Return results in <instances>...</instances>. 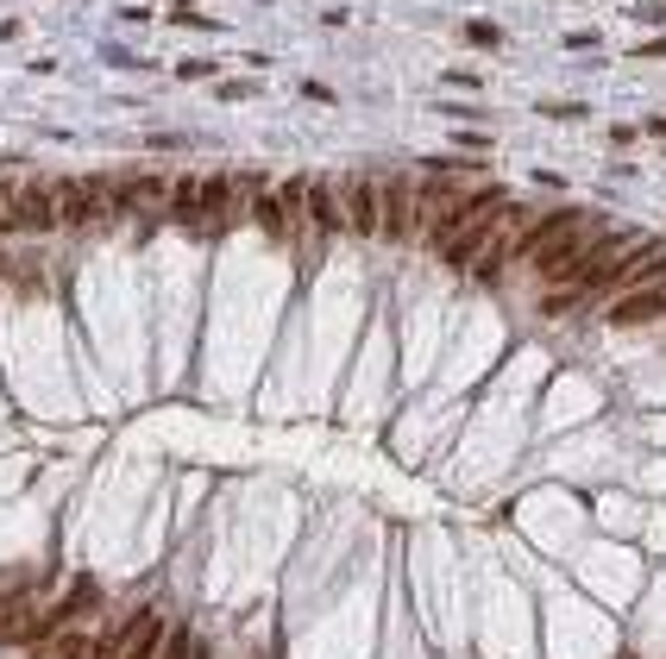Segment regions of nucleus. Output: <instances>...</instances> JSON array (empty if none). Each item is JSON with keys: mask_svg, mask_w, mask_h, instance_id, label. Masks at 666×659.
Here are the masks:
<instances>
[{"mask_svg": "<svg viewBox=\"0 0 666 659\" xmlns=\"http://www.w3.org/2000/svg\"><path fill=\"white\" fill-rule=\"evenodd\" d=\"M503 220H510V202H503V207H485L478 220H465V227L440 245V264H447V271H472V264L497 245V227H503Z\"/></svg>", "mask_w": 666, "mask_h": 659, "instance_id": "nucleus-1", "label": "nucleus"}, {"mask_svg": "<svg viewBox=\"0 0 666 659\" xmlns=\"http://www.w3.org/2000/svg\"><path fill=\"white\" fill-rule=\"evenodd\" d=\"M503 202H510V195H503V182H485V189H465V195H453L447 207H435V214L421 220V232H428L435 245H447V239H453V232L465 227V220H478L485 207H503Z\"/></svg>", "mask_w": 666, "mask_h": 659, "instance_id": "nucleus-2", "label": "nucleus"}, {"mask_svg": "<svg viewBox=\"0 0 666 659\" xmlns=\"http://www.w3.org/2000/svg\"><path fill=\"white\" fill-rule=\"evenodd\" d=\"M340 207H346V227L359 239H384V177H346Z\"/></svg>", "mask_w": 666, "mask_h": 659, "instance_id": "nucleus-3", "label": "nucleus"}, {"mask_svg": "<svg viewBox=\"0 0 666 659\" xmlns=\"http://www.w3.org/2000/svg\"><path fill=\"white\" fill-rule=\"evenodd\" d=\"M107 177H70L57 182V214H63V227H95L107 220Z\"/></svg>", "mask_w": 666, "mask_h": 659, "instance_id": "nucleus-4", "label": "nucleus"}, {"mask_svg": "<svg viewBox=\"0 0 666 659\" xmlns=\"http://www.w3.org/2000/svg\"><path fill=\"white\" fill-rule=\"evenodd\" d=\"M591 239H597V232H591L585 220H579V227H566L560 239H554V245H547V252L535 257L540 283H579V271H585V252H591Z\"/></svg>", "mask_w": 666, "mask_h": 659, "instance_id": "nucleus-5", "label": "nucleus"}, {"mask_svg": "<svg viewBox=\"0 0 666 659\" xmlns=\"http://www.w3.org/2000/svg\"><path fill=\"white\" fill-rule=\"evenodd\" d=\"M415 220H421V207H415V182L409 177H384V239L390 245H409Z\"/></svg>", "mask_w": 666, "mask_h": 659, "instance_id": "nucleus-6", "label": "nucleus"}, {"mask_svg": "<svg viewBox=\"0 0 666 659\" xmlns=\"http://www.w3.org/2000/svg\"><path fill=\"white\" fill-rule=\"evenodd\" d=\"M51 227H63L57 189L51 182H26V189L13 195V232H51Z\"/></svg>", "mask_w": 666, "mask_h": 659, "instance_id": "nucleus-7", "label": "nucleus"}, {"mask_svg": "<svg viewBox=\"0 0 666 659\" xmlns=\"http://www.w3.org/2000/svg\"><path fill=\"white\" fill-rule=\"evenodd\" d=\"M654 277H666V239H647V245H635V252L622 257V277H616V289L629 296V289H647Z\"/></svg>", "mask_w": 666, "mask_h": 659, "instance_id": "nucleus-8", "label": "nucleus"}, {"mask_svg": "<svg viewBox=\"0 0 666 659\" xmlns=\"http://www.w3.org/2000/svg\"><path fill=\"white\" fill-rule=\"evenodd\" d=\"M145 202H170V182L164 177H127L107 189V214H139Z\"/></svg>", "mask_w": 666, "mask_h": 659, "instance_id": "nucleus-9", "label": "nucleus"}, {"mask_svg": "<svg viewBox=\"0 0 666 659\" xmlns=\"http://www.w3.org/2000/svg\"><path fill=\"white\" fill-rule=\"evenodd\" d=\"M661 314H666V289H629V296H616L610 327H647Z\"/></svg>", "mask_w": 666, "mask_h": 659, "instance_id": "nucleus-10", "label": "nucleus"}, {"mask_svg": "<svg viewBox=\"0 0 666 659\" xmlns=\"http://www.w3.org/2000/svg\"><path fill=\"white\" fill-rule=\"evenodd\" d=\"M233 207H239V177H227V170H221V177H207L202 182V227H227L233 220Z\"/></svg>", "mask_w": 666, "mask_h": 659, "instance_id": "nucleus-11", "label": "nucleus"}, {"mask_svg": "<svg viewBox=\"0 0 666 659\" xmlns=\"http://www.w3.org/2000/svg\"><path fill=\"white\" fill-rule=\"evenodd\" d=\"M32 634H38V615H32L26 590L0 597V647H32Z\"/></svg>", "mask_w": 666, "mask_h": 659, "instance_id": "nucleus-12", "label": "nucleus"}, {"mask_svg": "<svg viewBox=\"0 0 666 659\" xmlns=\"http://www.w3.org/2000/svg\"><path fill=\"white\" fill-rule=\"evenodd\" d=\"M308 220H314V227L321 232H333L340 227V220H346V207H340V189H333V182H321V177H308Z\"/></svg>", "mask_w": 666, "mask_h": 659, "instance_id": "nucleus-13", "label": "nucleus"}, {"mask_svg": "<svg viewBox=\"0 0 666 659\" xmlns=\"http://www.w3.org/2000/svg\"><path fill=\"white\" fill-rule=\"evenodd\" d=\"M164 640H170V622H164L157 609H145V622H139V634L127 640V659H157V654H164Z\"/></svg>", "mask_w": 666, "mask_h": 659, "instance_id": "nucleus-14", "label": "nucleus"}, {"mask_svg": "<svg viewBox=\"0 0 666 659\" xmlns=\"http://www.w3.org/2000/svg\"><path fill=\"white\" fill-rule=\"evenodd\" d=\"M170 220H177V227H202V182L195 177H177V189H170Z\"/></svg>", "mask_w": 666, "mask_h": 659, "instance_id": "nucleus-15", "label": "nucleus"}, {"mask_svg": "<svg viewBox=\"0 0 666 659\" xmlns=\"http://www.w3.org/2000/svg\"><path fill=\"white\" fill-rule=\"evenodd\" d=\"M88 654H95V640H88L82 628H63V634H51V640L38 647V659H88Z\"/></svg>", "mask_w": 666, "mask_h": 659, "instance_id": "nucleus-16", "label": "nucleus"}, {"mask_svg": "<svg viewBox=\"0 0 666 659\" xmlns=\"http://www.w3.org/2000/svg\"><path fill=\"white\" fill-rule=\"evenodd\" d=\"M157 659H195V628H189V622H177V628H170V640H164V654Z\"/></svg>", "mask_w": 666, "mask_h": 659, "instance_id": "nucleus-17", "label": "nucleus"}, {"mask_svg": "<svg viewBox=\"0 0 666 659\" xmlns=\"http://www.w3.org/2000/svg\"><path fill=\"white\" fill-rule=\"evenodd\" d=\"M465 38H472V45H497L503 32H497V26H465Z\"/></svg>", "mask_w": 666, "mask_h": 659, "instance_id": "nucleus-18", "label": "nucleus"}, {"mask_svg": "<svg viewBox=\"0 0 666 659\" xmlns=\"http://www.w3.org/2000/svg\"><path fill=\"white\" fill-rule=\"evenodd\" d=\"M195 659H214V654H207V647H202V640H195Z\"/></svg>", "mask_w": 666, "mask_h": 659, "instance_id": "nucleus-19", "label": "nucleus"}]
</instances>
